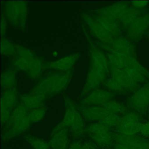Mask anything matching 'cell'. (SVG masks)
I'll use <instances>...</instances> for the list:
<instances>
[{"label": "cell", "mask_w": 149, "mask_h": 149, "mask_svg": "<svg viewBox=\"0 0 149 149\" xmlns=\"http://www.w3.org/2000/svg\"><path fill=\"white\" fill-rule=\"evenodd\" d=\"M82 28L89 44L91 63L85 85L79 97L80 100L83 99L93 91L98 89L101 84L105 82L110 67L107 57L97 47L91 37L88 30L84 24Z\"/></svg>", "instance_id": "6da1fadb"}, {"label": "cell", "mask_w": 149, "mask_h": 149, "mask_svg": "<svg viewBox=\"0 0 149 149\" xmlns=\"http://www.w3.org/2000/svg\"><path fill=\"white\" fill-rule=\"evenodd\" d=\"M17 54L12 59V65L17 71H21L32 80L40 79L45 70L46 62L33 51L21 45L15 44Z\"/></svg>", "instance_id": "7a4b0ae2"}, {"label": "cell", "mask_w": 149, "mask_h": 149, "mask_svg": "<svg viewBox=\"0 0 149 149\" xmlns=\"http://www.w3.org/2000/svg\"><path fill=\"white\" fill-rule=\"evenodd\" d=\"M74 69L64 72L51 71L42 78L29 91L45 99L64 90L73 76Z\"/></svg>", "instance_id": "3957f363"}, {"label": "cell", "mask_w": 149, "mask_h": 149, "mask_svg": "<svg viewBox=\"0 0 149 149\" xmlns=\"http://www.w3.org/2000/svg\"><path fill=\"white\" fill-rule=\"evenodd\" d=\"M5 16L15 27L24 31L28 15V4L24 1H6L4 5Z\"/></svg>", "instance_id": "277c9868"}, {"label": "cell", "mask_w": 149, "mask_h": 149, "mask_svg": "<svg viewBox=\"0 0 149 149\" xmlns=\"http://www.w3.org/2000/svg\"><path fill=\"white\" fill-rule=\"evenodd\" d=\"M127 106L132 111L145 116L149 110V82L139 88L126 102Z\"/></svg>", "instance_id": "5b68a950"}, {"label": "cell", "mask_w": 149, "mask_h": 149, "mask_svg": "<svg viewBox=\"0 0 149 149\" xmlns=\"http://www.w3.org/2000/svg\"><path fill=\"white\" fill-rule=\"evenodd\" d=\"M82 19L88 27V29L97 41L106 45H110L112 43L115 38L94 19V17L86 13L81 15Z\"/></svg>", "instance_id": "8992f818"}, {"label": "cell", "mask_w": 149, "mask_h": 149, "mask_svg": "<svg viewBox=\"0 0 149 149\" xmlns=\"http://www.w3.org/2000/svg\"><path fill=\"white\" fill-rule=\"evenodd\" d=\"M115 94L106 90L97 89L91 92L80 102L83 106H101L111 100Z\"/></svg>", "instance_id": "52a82bcc"}, {"label": "cell", "mask_w": 149, "mask_h": 149, "mask_svg": "<svg viewBox=\"0 0 149 149\" xmlns=\"http://www.w3.org/2000/svg\"><path fill=\"white\" fill-rule=\"evenodd\" d=\"M149 28V13L143 14L127 27V36L132 40H138L145 34Z\"/></svg>", "instance_id": "ba28073f"}, {"label": "cell", "mask_w": 149, "mask_h": 149, "mask_svg": "<svg viewBox=\"0 0 149 149\" xmlns=\"http://www.w3.org/2000/svg\"><path fill=\"white\" fill-rule=\"evenodd\" d=\"M81 56L80 53H74L57 61L51 62H46L45 70L60 72L68 71L73 69L74 65L79 60Z\"/></svg>", "instance_id": "9c48e42d"}, {"label": "cell", "mask_w": 149, "mask_h": 149, "mask_svg": "<svg viewBox=\"0 0 149 149\" xmlns=\"http://www.w3.org/2000/svg\"><path fill=\"white\" fill-rule=\"evenodd\" d=\"M129 6L125 3H116L93 11L94 14L101 15L118 22Z\"/></svg>", "instance_id": "30bf717a"}, {"label": "cell", "mask_w": 149, "mask_h": 149, "mask_svg": "<svg viewBox=\"0 0 149 149\" xmlns=\"http://www.w3.org/2000/svg\"><path fill=\"white\" fill-rule=\"evenodd\" d=\"M68 128L58 125L53 130L50 139L53 149H67L68 144Z\"/></svg>", "instance_id": "8fae6325"}, {"label": "cell", "mask_w": 149, "mask_h": 149, "mask_svg": "<svg viewBox=\"0 0 149 149\" xmlns=\"http://www.w3.org/2000/svg\"><path fill=\"white\" fill-rule=\"evenodd\" d=\"M77 108L85 119L90 121L99 122L111 113L101 106L81 105Z\"/></svg>", "instance_id": "7c38bea8"}, {"label": "cell", "mask_w": 149, "mask_h": 149, "mask_svg": "<svg viewBox=\"0 0 149 149\" xmlns=\"http://www.w3.org/2000/svg\"><path fill=\"white\" fill-rule=\"evenodd\" d=\"M32 122L28 116L11 125L6 130H4L2 136L3 140H8L22 134L29 129Z\"/></svg>", "instance_id": "4fadbf2b"}, {"label": "cell", "mask_w": 149, "mask_h": 149, "mask_svg": "<svg viewBox=\"0 0 149 149\" xmlns=\"http://www.w3.org/2000/svg\"><path fill=\"white\" fill-rule=\"evenodd\" d=\"M91 15L115 39L121 36V27L118 22L101 15L95 14Z\"/></svg>", "instance_id": "5bb4252c"}, {"label": "cell", "mask_w": 149, "mask_h": 149, "mask_svg": "<svg viewBox=\"0 0 149 149\" xmlns=\"http://www.w3.org/2000/svg\"><path fill=\"white\" fill-rule=\"evenodd\" d=\"M22 104H24L29 110H33L44 107L46 99L40 96L33 94H22L19 97Z\"/></svg>", "instance_id": "9a60e30c"}, {"label": "cell", "mask_w": 149, "mask_h": 149, "mask_svg": "<svg viewBox=\"0 0 149 149\" xmlns=\"http://www.w3.org/2000/svg\"><path fill=\"white\" fill-rule=\"evenodd\" d=\"M65 113L63 120L58 125L63 127L70 128L74 121L77 107L74 101L66 96L65 97Z\"/></svg>", "instance_id": "2e32d148"}, {"label": "cell", "mask_w": 149, "mask_h": 149, "mask_svg": "<svg viewBox=\"0 0 149 149\" xmlns=\"http://www.w3.org/2000/svg\"><path fill=\"white\" fill-rule=\"evenodd\" d=\"M19 95L17 88L5 90L1 99V106L12 111L18 103Z\"/></svg>", "instance_id": "e0dca14e"}, {"label": "cell", "mask_w": 149, "mask_h": 149, "mask_svg": "<svg viewBox=\"0 0 149 149\" xmlns=\"http://www.w3.org/2000/svg\"><path fill=\"white\" fill-rule=\"evenodd\" d=\"M89 135L95 144L101 148L106 149L113 145L114 141L111 132H100Z\"/></svg>", "instance_id": "ac0fdd59"}, {"label": "cell", "mask_w": 149, "mask_h": 149, "mask_svg": "<svg viewBox=\"0 0 149 149\" xmlns=\"http://www.w3.org/2000/svg\"><path fill=\"white\" fill-rule=\"evenodd\" d=\"M17 71L13 67L9 68L2 73L1 77V84L3 89L6 90L17 88Z\"/></svg>", "instance_id": "d6986e66"}, {"label": "cell", "mask_w": 149, "mask_h": 149, "mask_svg": "<svg viewBox=\"0 0 149 149\" xmlns=\"http://www.w3.org/2000/svg\"><path fill=\"white\" fill-rule=\"evenodd\" d=\"M29 113V110L24 104L21 103L18 105L12 112L10 120L5 125L4 130H6L14 124L27 117Z\"/></svg>", "instance_id": "ffe728a7"}, {"label": "cell", "mask_w": 149, "mask_h": 149, "mask_svg": "<svg viewBox=\"0 0 149 149\" xmlns=\"http://www.w3.org/2000/svg\"><path fill=\"white\" fill-rule=\"evenodd\" d=\"M142 12L139 9L129 6L121 18L118 23L122 25L124 28H127L137 18L142 15Z\"/></svg>", "instance_id": "44dd1931"}, {"label": "cell", "mask_w": 149, "mask_h": 149, "mask_svg": "<svg viewBox=\"0 0 149 149\" xmlns=\"http://www.w3.org/2000/svg\"><path fill=\"white\" fill-rule=\"evenodd\" d=\"M113 139L115 143L120 144L130 147L140 140L142 137L136 135H130L112 132Z\"/></svg>", "instance_id": "7402d4cb"}, {"label": "cell", "mask_w": 149, "mask_h": 149, "mask_svg": "<svg viewBox=\"0 0 149 149\" xmlns=\"http://www.w3.org/2000/svg\"><path fill=\"white\" fill-rule=\"evenodd\" d=\"M101 106L111 113L117 115H124L128 112L127 106L115 100H110Z\"/></svg>", "instance_id": "603a6c76"}, {"label": "cell", "mask_w": 149, "mask_h": 149, "mask_svg": "<svg viewBox=\"0 0 149 149\" xmlns=\"http://www.w3.org/2000/svg\"><path fill=\"white\" fill-rule=\"evenodd\" d=\"M145 124L140 123H133L122 127H116L114 132L125 135H136L143 130Z\"/></svg>", "instance_id": "cb8c5ba5"}, {"label": "cell", "mask_w": 149, "mask_h": 149, "mask_svg": "<svg viewBox=\"0 0 149 149\" xmlns=\"http://www.w3.org/2000/svg\"><path fill=\"white\" fill-rule=\"evenodd\" d=\"M70 128L73 135L76 136L81 135L84 132V122L77 108L75 111L74 119Z\"/></svg>", "instance_id": "d4e9b609"}, {"label": "cell", "mask_w": 149, "mask_h": 149, "mask_svg": "<svg viewBox=\"0 0 149 149\" xmlns=\"http://www.w3.org/2000/svg\"><path fill=\"white\" fill-rule=\"evenodd\" d=\"M141 116L140 114L136 111H128L121 117L119 124L116 127H122L133 123H140Z\"/></svg>", "instance_id": "484cf974"}, {"label": "cell", "mask_w": 149, "mask_h": 149, "mask_svg": "<svg viewBox=\"0 0 149 149\" xmlns=\"http://www.w3.org/2000/svg\"><path fill=\"white\" fill-rule=\"evenodd\" d=\"M1 54L5 56H13L14 57L17 54L15 44L4 37H2L1 41Z\"/></svg>", "instance_id": "4316f807"}, {"label": "cell", "mask_w": 149, "mask_h": 149, "mask_svg": "<svg viewBox=\"0 0 149 149\" xmlns=\"http://www.w3.org/2000/svg\"><path fill=\"white\" fill-rule=\"evenodd\" d=\"M24 138L35 149H50L49 144L40 139L30 135L24 136Z\"/></svg>", "instance_id": "83f0119b"}, {"label": "cell", "mask_w": 149, "mask_h": 149, "mask_svg": "<svg viewBox=\"0 0 149 149\" xmlns=\"http://www.w3.org/2000/svg\"><path fill=\"white\" fill-rule=\"evenodd\" d=\"M110 129L111 128L109 127L98 122L97 123L91 124L88 126L85 129V131L90 135L100 132L110 131Z\"/></svg>", "instance_id": "f1b7e54d"}, {"label": "cell", "mask_w": 149, "mask_h": 149, "mask_svg": "<svg viewBox=\"0 0 149 149\" xmlns=\"http://www.w3.org/2000/svg\"><path fill=\"white\" fill-rule=\"evenodd\" d=\"M120 115L110 113L99 122L105 125L109 128L116 127L118 125L121 118Z\"/></svg>", "instance_id": "f546056e"}, {"label": "cell", "mask_w": 149, "mask_h": 149, "mask_svg": "<svg viewBox=\"0 0 149 149\" xmlns=\"http://www.w3.org/2000/svg\"><path fill=\"white\" fill-rule=\"evenodd\" d=\"M46 111L47 108L44 107L33 110L29 113V118L32 123L40 122L44 118L46 115Z\"/></svg>", "instance_id": "4dcf8cb0"}, {"label": "cell", "mask_w": 149, "mask_h": 149, "mask_svg": "<svg viewBox=\"0 0 149 149\" xmlns=\"http://www.w3.org/2000/svg\"><path fill=\"white\" fill-rule=\"evenodd\" d=\"M129 148L130 149H149V141L142 138Z\"/></svg>", "instance_id": "1f68e13d"}, {"label": "cell", "mask_w": 149, "mask_h": 149, "mask_svg": "<svg viewBox=\"0 0 149 149\" xmlns=\"http://www.w3.org/2000/svg\"><path fill=\"white\" fill-rule=\"evenodd\" d=\"M1 122L2 124H6L11 118V110L1 106Z\"/></svg>", "instance_id": "d6a6232c"}, {"label": "cell", "mask_w": 149, "mask_h": 149, "mask_svg": "<svg viewBox=\"0 0 149 149\" xmlns=\"http://www.w3.org/2000/svg\"><path fill=\"white\" fill-rule=\"evenodd\" d=\"M132 2L133 7L139 9L145 7L148 4V1H135Z\"/></svg>", "instance_id": "836d02e7"}, {"label": "cell", "mask_w": 149, "mask_h": 149, "mask_svg": "<svg viewBox=\"0 0 149 149\" xmlns=\"http://www.w3.org/2000/svg\"><path fill=\"white\" fill-rule=\"evenodd\" d=\"M7 30V22L5 15H3L1 18V35L4 37Z\"/></svg>", "instance_id": "e575fe53"}, {"label": "cell", "mask_w": 149, "mask_h": 149, "mask_svg": "<svg viewBox=\"0 0 149 149\" xmlns=\"http://www.w3.org/2000/svg\"><path fill=\"white\" fill-rule=\"evenodd\" d=\"M81 149H97V147L94 143L87 142L82 144Z\"/></svg>", "instance_id": "d590c367"}, {"label": "cell", "mask_w": 149, "mask_h": 149, "mask_svg": "<svg viewBox=\"0 0 149 149\" xmlns=\"http://www.w3.org/2000/svg\"><path fill=\"white\" fill-rule=\"evenodd\" d=\"M141 134L143 136H149V122L145 124L141 132Z\"/></svg>", "instance_id": "8d00e7d4"}, {"label": "cell", "mask_w": 149, "mask_h": 149, "mask_svg": "<svg viewBox=\"0 0 149 149\" xmlns=\"http://www.w3.org/2000/svg\"><path fill=\"white\" fill-rule=\"evenodd\" d=\"M82 144L79 141H75L70 145L68 149H81Z\"/></svg>", "instance_id": "74e56055"}, {"label": "cell", "mask_w": 149, "mask_h": 149, "mask_svg": "<svg viewBox=\"0 0 149 149\" xmlns=\"http://www.w3.org/2000/svg\"><path fill=\"white\" fill-rule=\"evenodd\" d=\"M113 149H130V148L126 146L115 143L113 144Z\"/></svg>", "instance_id": "f35d334b"}, {"label": "cell", "mask_w": 149, "mask_h": 149, "mask_svg": "<svg viewBox=\"0 0 149 149\" xmlns=\"http://www.w3.org/2000/svg\"><path fill=\"white\" fill-rule=\"evenodd\" d=\"M53 55H54V56H56L57 55V52H54V53H53Z\"/></svg>", "instance_id": "ab89813d"}, {"label": "cell", "mask_w": 149, "mask_h": 149, "mask_svg": "<svg viewBox=\"0 0 149 149\" xmlns=\"http://www.w3.org/2000/svg\"><path fill=\"white\" fill-rule=\"evenodd\" d=\"M148 37H149V31L148 32Z\"/></svg>", "instance_id": "60d3db41"}, {"label": "cell", "mask_w": 149, "mask_h": 149, "mask_svg": "<svg viewBox=\"0 0 149 149\" xmlns=\"http://www.w3.org/2000/svg\"></svg>", "instance_id": "b9f144b4"}]
</instances>
